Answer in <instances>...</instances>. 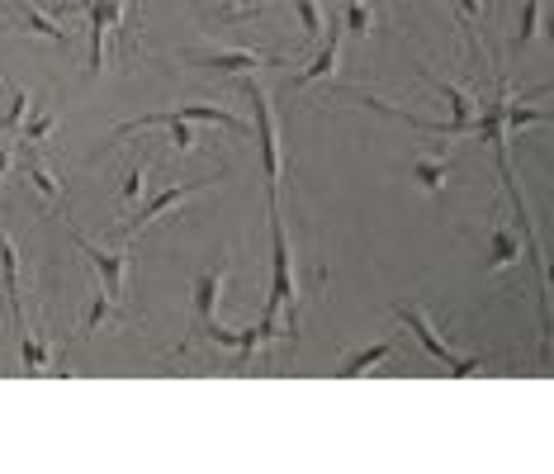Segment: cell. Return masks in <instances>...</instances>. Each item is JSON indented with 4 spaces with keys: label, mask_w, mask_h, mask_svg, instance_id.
Instances as JSON below:
<instances>
[{
    "label": "cell",
    "mask_w": 554,
    "mask_h": 474,
    "mask_svg": "<svg viewBox=\"0 0 554 474\" xmlns=\"http://www.w3.org/2000/svg\"><path fill=\"white\" fill-rule=\"evenodd\" d=\"M521 261V237L512 228H502V223H488V266L483 271H507V266H517Z\"/></svg>",
    "instance_id": "12"
},
{
    "label": "cell",
    "mask_w": 554,
    "mask_h": 474,
    "mask_svg": "<svg viewBox=\"0 0 554 474\" xmlns=\"http://www.w3.org/2000/svg\"><path fill=\"white\" fill-rule=\"evenodd\" d=\"M536 34H540V0H526L521 5V24H517V34H512V48H531L536 43Z\"/></svg>",
    "instance_id": "20"
},
{
    "label": "cell",
    "mask_w": 554,
    "mask_h": 474,
    "mask_svg": "<svg viewBox=\"0 0 554 474\" xmlns=\"http://www.w3.org/2000/svg\"><path fill=\"white\" fill-rule=\"evenodd\" d=\"M0 280H5V299H10L15 332H29V328H24V304H19V247L10 242L5 228H0Z\"/></svg>",
    "instance_id": "10"
},
{
    "label": "cell",
    "mask_w": 554,
    "mask_h": 474,
    "mask_svg": "<svg viewBox=\"0 0 554 474\" xmlns=\"http://www.w3.org/2000/svg\"><path fill=\"white\" fill-rule=\"evenodd\" d=\"M109 309H114V299L100 290L95 299H90V313H86V323H81V332H95V328H100V323L109 318Z\"/></svg>",
    "instance_id": "25"
},
{
    "label": "cell",
    "mask_w": 554,
    "mask_h": 474,
    "mask_svg": "<svg viewBox=\"0 0 554 474\" xmlns=\"http://www.w3.org/2000/svg\"><path fill=\"white\" fill-rule=\"evenodd\" d=\"M223 181V171L218 176H199V181H185V185H171V190H161V195H152L147 204H138V214H133V223H128V242H138L143 237V228H152V223L166 214V209H176V204H185L190 195H199V190H209V185Z\"/></svg>",
    "instance_id": "6"
},
{
    "label": "cell",
    "mask_w": 554,
    "mask_h": 474,
    "mask_svg": "<svg viewBox=\"0 0 554 474\" xmlns=\"http://www.w3.org/2000/svg\"><path fill=\"white\" fill-rule=\"evenodd\" d=\"M228 10H233V0H223V19H228Z\"/></svg>",
    "instance_id": "28"
},
{
    "label": "cell",
    "mask_w": 554,
    "mask_h": 474,
    "mask_svg": "<svg viewBox=\"0 0 554 474\" xmlns=\"http://www.w3.org/2000/svg\"><path fill=\"white\" fill-rule=\"evenodd\" d=\"M398 318H403L412 337H417V342L427 347L431 361H441V365L450 370V375H455V380H465V375H479V370H483V361H474V356H460V351L450 347L446 337H441V332H436V328L427 323V313L417 309V304H403V309H398Z\"/></svg>",
    "instance_id": "4"
},
{
    "label": "cell",
    "mask_w": 554,
    "mask_h": 474,
    "mask_svg": "<svg viewBox=\"0 0 554 474\" xmlns=\"http://www.w3.org/2000/svg\"><path fill=\"white\" fill-rule=\"evenodd\" d=\"M24 181H29V190H34L43 204H57V195H62V181H57L48 166L34 157V147H24Z\"/></svg>",
    "instance_id": "13"
},
{
    "label": "cell",
    "mask_w": 554,
    "mask_h": 474,
    "mask_svg": "<svg viewBox=\"0 0 554 474\" xmlns=\"http://www.w3.org/2000/svg\"><path fill=\"white\" fill-rule=\"evenodd\" d=\"M294 10H299V24H304V43H318V34L327 29L322 0H294Z\"/></svg>",
    "instance_id": "21"
},
{
    "label": "cell",
    "mask_w": 554,
    "mask_h": 474,
    "mask_svg": "<svg viewBox=\"0 0 554 474\" xmlns=\"http://www.w3.org/2000/svg\"><path fill=\"white\" fill-rule=\"evenodd\" d=\"M171 147H176V152H195V147H199L195 128L185 124V119H176V124H171Z\"/></svg>",
    "instance_id": "26"
},
{
    "label": "cell",
    "mask_w": 554,
    "mask_h": 474,
    "mask_svg": "<svg viewBox=\"0 0 554 474\" xmlns=\"http://www.w3.org/2000/svg\"><path fill=\"white\" fill-rule=\"evenodd\" d=\"M346 34H356V38H365L370 34V24H375V5L370 0H346Z\"/></svg>",
    "instance_id": "22"
},
{
    "label": "cell",
    "mask_w": 554,
    "mask_h": 474,
    "mask_svg": "<svg viewBox=\"0 0 554 474\" xmlns=\"http://www.w3.org/2000/svg\"><path fill=\"white\" fill-rule=\"evenodd\" d=\"M242 91L251 95L256 105V124H251V138H256V152H261V176H266V200L280 204V181H285V152H280V128H275V105L270 95L256 86V76L242 81Z\"/></svg>",
    "instance_id": "2"
},
{
    "label": "cell",
    "mask_w": 554,
    "mask_h": 474,
    "mask_svg": "<svg viewBox=\"0 0 554 474\" xmlns=\"http://www.w3.org/2000/svg\"><path fill=\"white\" fill-rule=\"evenodd\" d=\"M294 328H299L294 252H289L280 204H270V299H266V313H261V332H266V337H294Z\"/></svg>",
    "instance_id": "1"
},
{
    "label": "cell",
    "mask_w": 554,
    "mask_h": 474,
    "mask_svg": "<svg viewBox=\"0 0 554 474\" xmlns=\"http://www.w3.org/2000/svg\"><path fill=\"white\" fill-rule=\"evenodd\" d=\"M412 181L422 185L427 195H441L450 181V162L446 157H417V162H412Z\"/></svg>",
    "instance_id": "15"
},
{
    "label": "cell",
    "mask_w": 554,
    "mask_h": 474,
    "mask_svg": "<svg viewBox=\"0 0 554 474\" xmlns=\"http://www.w3.org/2000/svg\"><path fill=\"white\" fill-rule=\"evenodd\" d=\"M67 237L81 247V256H90V266L100 271V290H105L109 299H119V294H124V280H128V252H105V247H95V242H90L86 233H76V228H67Z\"/></svg>",
    "instance_id": "7"
},
{
    "label": "cell",
    "mask_w": 554,
    "mask_h": 474,
    "mask_svg": "<svg viewBox=\"0 0 554 474\" xmlns=\"http://www.w3.org/2000/svg\"><path fill=\"white\" fill-rule=\"evenodd\" d=\"M341 43H346V24H341V19H332V34H327V48L318 53V62H313V67H304L299 76H289V81H285V91H304V86H313V81H322V76H332V72H337V62H341Z\"/></svg>",
    "instance_id": "9"
},
{
    "label": "cell",
    "mask_w": 554,
    "mask_h": 474,
    "mask_svg": "<svg viewBox=\"0 0 554 474\" xmlns=\"http://www.w3.org/2000/svg\"><path fill=\"white\" fill-rule=\"evenodd\" d=\"M34 114V95L24 86H10V105H5V119H0V133H19V124Z\"/></svg>",
    "instance_id": "19"
},
{
    "label": "cell",
    "mask_w": 554,
    "mask_h": 474,
    "mask_svg": "<svg viewBox=\"0 0 554 474\" xmlns=\"http://www.w3.org/2000/svg\"><path fill=\"white\" fill-rule=\"evenodd\" d=\"M10 162H15V152H10V147H0V176L10 171Z\"/></svg>",
    "instance_id": "27"
},
{
    "label": "cell",
    "mask_w": 554,
    "mask_h": 474,
    "mask_svg": "<svg viewBox=\"0 0 554 474\" xmlns=\"http://www.w3.org/2000/svg\"><path fill=\"white\" fill-rule=\"evenodd\" d=\"M398 351V342L394 337H389V342H379V347H365V351H351V356H346V361H341V380H356V375H370V370H375V365H384L389 361V356H394Z\"/></svg>",
    "instance_id": "14"
},
{
    "label": "cell",
    "mask_w": 554,
    "mask_h": 474,
    "mask_svg": "<svg viewBox=\"0 0 554 474\" xmlns=\"http://www.w3.org/2000/svg\"><path fill=\"white\" fill-rule=\"evenodd\" d=\"M450 10H455V19H460L465 29L483 24V15H488V5H483V0H450Z\"/></svg>",
    "instance_id": "24"
},
{
    "label": "cell",
    "mask_w": 554,
    "mask_h": 474,
    "mask_svg": "<svg viewBox=\"0 0 554 474\" xmlns=\"http://www.w3.org/2000/svg\"><path fill=\"white\" fill-rule=\"evenodd\" d=\"M223 280H228V266L195 275V332H204L209 323H214V309H218V294H223Z\"/></svg>",
    "instance_id": "11"
},
{
    "label": "cell",
    "mask_w": 554,
    "mask_h": 474,
    "mask_svg": "<svg viewBox=\"0 0 554 474\" xmlns=\"http://www.w3.org/2000/svg\"><path fill=\"white\" fill-rule=\"evenodd\" d=\"M86 24H90V67H86V76H100L105 72V38H114L119 29H124V0H90Z\"/></svg>",
    "instance_id": "5"
},
{
    "label": "cell",
    "mask_w": 554,
    "mask_h": 474,
    "mask_svg": "<svg viewBox=\"0 0 554 474\" xmlns=\"http://www.w3.org/2000/svg\"><path fill=\"white\" fill-rule=\"evenodd\" d=\"M176 119H185V124H218V128H228V133H237V138H251V124H247V119H237L233 110H218V105H171V110H152V114H143V119L119 124L105 147L124 143L133 128H157V124H176Z\"/></svg>",
    "instance_id": "3"
},
{
    "label": "cell",
    "mask_w": 554,
    "mask_h": 474,
    "mask_svg": "<svg viewBox=\"0 0 554 474\" xmlns=\"http://www.w3.org/2000/svg\"><path fill=\"white\" fill-rule=\"evenodd\" d=\"M19 356H24V370H29V375H53V347H48V342H43V337H29V332H24V337H19Z\"/></svg>",
    "instance_id": "17"
},
{
    "label": "cell",
    "mask_w": 554,
    "mask_h": 474,
    "mask_svg": "<svg viewBox=\"0 0 554 474\" xmlns=\"http://www.w3.org/2000/svg\"><path fill=\"white\" fill-rule=\"evenodd\" d=\"M195 67H204L209 76H233V72H261L270 57L256 48H218V53H195Z\"/></svg>",
    "instance_id": "8"
},
{
    "label": "cell",
    "mask_w": 554,
    "mask_h": 474,
    "mask_svg": "<svg viewBox=\"0 0 554 474\" xmlns=\"http://www.w3.org/2000/svg\"><path fill=\"white\" fill-rule=\"evenodd\" d=\"M545 119H550L545 105H521V100H512V95H507V105H502V133H521V128L545 124Z\"/></svg>",
    "instance_id": "16"
},
{
    "label": "cell",
    "mask_w": 554,
    "mask_h": 474,
    "mask_svg": "<svg viewBox=\"0 0 554 474\" xmlns=\"http://www.w3.org/2000/svg\"><path fill=\"white\" fill-rule=\"evenodd\" d=\"M147 190V162L138 157V162L128 166V176H124V190H119V200L124 204H138V195Z\"/></svg>",
    "instance_id": "23"
},
{
    "label": "cell",
    "mask_w": 554,
    "mask_h": 474,
    "mask_svg": "<svg viewBox=\"0 0 554 474\" xmlns=\"http://www.w3.org/2000/svg\"><path fill=\"white\" fill-rule=\"evenodd\" d=\"M57 124H62V119H57L53 110L29 114V119L19 124V143H24V147H43V143H48V138L57 133Z\"/></svg>",
    "instance_id": "18"
}]
</instances>
